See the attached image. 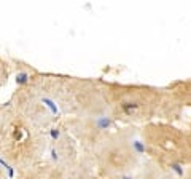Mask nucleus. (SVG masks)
Listing matches in <instances>:
<instances>
[{
    "label": "nucleus",
    "mask_w": 191,
    "mask_h": 179,
    "mask_svg": "<svg viewBox=\"0 0 191 179\" xmlns=\"http://www.w3.org/2000/svg\"><path fill=\"white\" fill-rule=\"evenodd\" d=\"M107 117L119 127L140 128L148 123L182 118L183 106L167 87L145 83H121L102 78Z\"/></svg>",
    "instance_id": "f257e3e1"
},
{
    "label": "nucleus",
    "mask_w": 191,
    "mask_h": 179,
    "mask_svg": "<svg viewBox=\"0 0 191 179\" xmlns=\"http://www.w3.org/2000/svg\"><path fill=\"white\" fill-rule=\"evenodd\" d=\"M27 77L61 122L65 118L108 120L102 78L38 71H32Z\"/></svg>",
    "instance_id": "f03ea898"
},
{
    "label": "nucleus",
    "mask_w": 191,
    "mask_h": 179,
    "mask_svg": "<svg viewBox=\"0 0 191 179\" xmlns=\"http://www.w3.org/2000/svg\"><path fill=\"white\" fill-rule=\"evenodd\" d=\"M49 134L40 130L19 109L7 101L0 106V162L13 171H22L43 162Z\"/></svg>",
    "instance_id": "7ed1b4c3"
},
{
    "label": "nucleus",
    "mask_w": 191,
    "mask_h": 179,
    "mask_svg": "<svg viewBox=\"0 0 191 179\" xmlns=\"http://www.w3.org/2000/svg\"><path fill=\"white\" fill-rule=\"evenodd\" d=\"M142 155L139 128L112 127L89 150L86 160L91 170L100 177L128 179L143 162Z\"/></svg>",
    "instance_id": "20e7f679"
},
{
    "label": "nucleus",
    "mask_w": 191,
    "mask_h": 179,
    "mask_svg": "<svg viewBox=\"0 0 191 179\" xmlns=\"http://www.w3.org/2000/svg\"><path fill=\"white\" fill-rule=\"evenodd\" d=\"M139 141L147 158L169 170L191 167V130L175 123L156 122L139 128Z\"/></svg>",
    "instance_id": "39448f33"
},
{
    "label": "nucleus",
    "mask_w": 191,
    "mask_h": 179,
    "mask_svg": "<svg viewBox=\"0 0 191 179\" xmlns=\"http://www.w3.org/2000/svg\"><path fill=\"white\" fill-rule=\"evenodd\" d=\"M13 179H69L65 176V173L54 165L51 160L45 158L43 162H40L34 167L18 171V174Z\"/></svg>",
    "instance_id": "423d86ee"
},
{
    "label": "nucleus",
    "mask_w": 191,
    "mask_h": 179,
    "mask_svg": "<svg viewBox=\"0 0 191 179\" xmlns=\"http://www.w3.org/2000/svg\"><path fill=\"white\" fill-rule=\"evenodd\" d=\"M131 179H179V177L175 176L172 170L164 168L156 162L147 158L140 163V167L135 170V174Z\"/></svg>",
    "instance_id": "0eeeda50"
},
{
    "label": "nucleus",
    "mask_w": 191,
    "mask_h": 179,
    "mask_svg": "<svg viewBox=\"0 0 191 179\" xmlns=\"http://www.w3.org/2000/svg\"><path fill=\"white\" fill-rule=\"evenodd\" d=\"M167 88L175 96V99L183 106V109L191 107V78L174 80L167 85Z\"/></svg>",
    "instance_id": "6e6552de"
},
{
    "label": "nucleus",
    "mask_w": 191,
    "mask_h": 179,
    "mask_svg": "<svg viewBox=\"0 0 191 179\" xmlns=\"http://www.w3.org/2000/svg\"><path fill=\"white\" fill-rule=\"evenodd\" d=\"M11 77V64L8 62V59L0 56V88L8 85Z\"/></svg>",
    "instance_id": "1a4fd4ad"
},
{
    "label": "nucleus",
    "mask_w": 191,
    "mask_h": 179,
    "mask_svg": "<svg viewBox=\"0 0 191 179\" xmlns=\"http://www.w3.org/2000/svg\"><path fill=\"white\" fill-rule=\"evenodd\" d=\"M10 176H11V171L7 170V167L0 162V179H8Z\"/></svg>",
    "instance_id": "9d476101"
},
{
    "label": "nucleus",
    "mask_w": 191,
    "mask_h": 179,
    "mask_svg": "<svg viewBox=\"0 0 191 179\" xmlns=\"http://www.w3.org/2000/svg\"><path fill=\"white\" fill-rule=\"evenodd\" d=\"M180 179H191V167L186 170V173H183V174H182V177H180Z\"/></svg>",
    "instance_id": "9b49d317"
},
{
    "label": "nucleus",
    "mask_w": 191,
    "mask_h": 179,
    "mask_svg": "<svg viewBox=\"0 0 191 179\" xmlns=\"http://www.w3.org/2000/svg\"><path fill=\"white\" fill-rule=\"evenodd\" d=\"M188 128H189V130H191V122H189V127H188Z\"/></svg>",
    "instance_id": "f8f14e48"
},
{
    "label": "nucleus",
    "mask_w": 191,
    "mask_h": 179,
    "mask_svg": "<svg viewBox=\"0 0 191 179\" xmlns=\"http://www.w3.org/2000/svg\"><path fill=\"white\" fill-rule=\"evenodd\" d=\"M100 179H105V177H100Z\"/></svg>",
    "instance_id": "ddd939ff"
}]
</instances>
